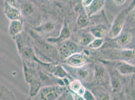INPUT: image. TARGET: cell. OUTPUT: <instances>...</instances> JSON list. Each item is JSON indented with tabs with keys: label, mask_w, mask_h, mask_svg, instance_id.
<instances>
[{
	"label": "cell",
	"mask_w": 135,
	"mask_h": 100,
	"mask_svg": "<svg viewBox=\"0 0 135 100\" xmlns=\"http://www.w3.org/2000/svg\"><path fill=\"white\" fill-rule=\"evenodd\" d=\"M129 12V9H124L117 15L108 33V36L110 38L117 37L120 34L124 28L125 21L128 16Z\"/></svg>",
	"instance_id": "1"
},
{
	"label": "cell",
	"mask_w": 135,
	"mask_h": 100,
	"mask_svg": "<svg viewBox=\"0 0 135 100\" xmlns=\"http://www.w3.org/2000/svg\"><path fill=\"white\" fill-rule=\"evenodd\" d=\"M67 62L74 67H82L87 63V59L83 54H75L69 57Z\"/></svg>",
	"instance_id": "2"
},
{
	"label": "cell",
	"mask_w": 135,
	"mask_h": 100,
	"mask_svg": "<svg viewBox=\"0 0 135 100\" xmlns=\"http://www.w3.org/2000/svg\"><path fill=\"white\" fill-rule=\"evenodd\" d=\"M105 4V1L94 0L92 1L91 4L87 8H85L86 13L88 16H91L95 14L101 10Z\"/></svg>",
	"instance_id": "3"
},
{
	"label": "cell",
	"mask_w": 135,
	"mask_h": 100,
	"mask_svg": "<svg viewBox=\"0 0 135 100\" xmlns=\"http://www.w3.org/2000/svg\"><path fill=\"white\" fill-rule=\"evenodd\" d=\"M77 49V46L72 42H67L62 46L61 54L65 57H70L75 54Z\"/></svg>",
	"instance_id": "4"
},
{
	"label": "cell",
	"mask_w": 135,
	"mask_h": 100,
	"mask_svg": "<svg viewBox=\"0 0 135 100\" xmlns=\"http://www.w3.org/2000/svg\"><path fill=\"white\" fill-rule=\"evenodd\" d=\"M117 68L120 73L129 74L135 73V67L124 63H120L117 65Z\"/></svg>",
	"instance_id": "5"
},
{
	"label": "cell",
	"mask_w": 135,
	"mask_h": 100,
	"mask_svg": "<svg viewBox=\"0 0 135 100\" xmlns=\"http://www.w3.org/2000/svg\"><path fill=\"white\" fill-rule=\"evenodd\" d=\"M90 33L95 39H103L107 35V30L100 26H96L92 28Z\"/></svg>",
	"instance_id": "6"
},
{
	"label": "cell",
	"mask_w": 135,
	"mask_h": 100,
	"mask_svg": "<svg viewBox=\"0 0 135 100\" xmlns=\"http://www.w3.org/2000/svg\"><path fill=\"white\" fill-rule=\"evenodd\" d=\"M132 40V34L127 33L122 35L118 38L116 44L120 47H124L127 45L129 44Z\"/></svg>",
	"instance_id": "7"
},
{
	"label": "cell",
	"mask_w": 135,
	"mask_h": 100,
	"mask_svg": "<svg viewBox=\"0 0 135 100\" xmlns=\"http://www.w3.org/2000/svg\"><path fill=\"white\" fill-rule=\"evenodd\" d=\"M94 39V37L90 33H85L79 38V44L82 46H88V45Z\"/></svg>",
	"instance_id": "8"
},
{
	"label": "cell",
	"mask_w": 135,
	"mask_h": 100,
	"mask_svg": "<svg viewBox=\"0 0 135 100\" xmlns=\"http://www.w3.org/2000/svg\"><path fill=\"white\" fill-rule=\"evenodd\" d=\"M119 54L121 57L125 59L131 60L135 58V50L134 49L122 50L120 51Z\"/></svg>",
	"instance_id": "9"
},
{
	"label": "cell",
	"mask_w": 135,
	"mask_h": 100,
	"mask_svg": "<svg viewBox=\"0 0 135 100\" xmlns=\"http://www.w3.org/2000/svg\"><path fill=\"white\" fill-rule=\"evenodd\" d=\"M96 100H110V96L109 93L105 91L98 90L96 92Z\"/></svg>",
	"instance_id": "10"
},
{
	"label": "cell",
	"mask_w": 135,
	"mask_h": 100,
	"mask_svg": "<svg viewBox=\"0 0 135 100\" xmlns=\"http://www.w3.org/2000/svg\"><path fill=\"white\" fill-rule=\"evenodd\" d=\"M103 43H104L103 39H95L88 45L87 47L90 49H96L100 48L103 45Z\"/></svg>",
	"instance_id": "11"
},
{
	"label": "cell",
	"mask_w": 135,
	"mask_h": 100,
	"mask_svg": "<svg viewBox=\"0 0 135 100\" xmlns=\"http://www.w3.org/2000/svg\"><path fill=\"white\" fill-rule=\"evenodd\" d=\"M82 87L81 83L79 80H74L70 84V88L76 93L78 92L79 90Z\"/></svg>",
	"instance_id": "12"
},
{
	"label": "cell",
	"mask_w": 135,
	"mask_h": 100,
	"mask_svg": "<svg viewBox=\"0 0 135 100\" xmlns=\"http://www.w3.org/2000/svg\"><path fill=\"white\" fill-rule=\"evenodd\" d=\"M88 23V15L85 14L80 15L78 20V23L79 25L81 26L84 27L87 25Z\"/></svg>",
	"instance_id": "13"
},
{
	"label": "cell",
	"mask_w": 135,
	"mask_h": 100,
	"mask_svg": "<svg viewBox=\"0 0 135 100\" xmlns=\"http://www.w3.org/2000/svg\"><path fill=\"white\" fill-rule=\"evenodd\" d=\"M85 100H97L95 97L92 94L90 91L86 90L84 94L82 96Z\"/></svg>",
	"instance_id": "14"
},
{
	"label": "cell",
	"mask_w": 135,
	"mask_h": 100,
	"mask_svg": "<svg viewBox=\"0 0 135 100\" xmlns=\"http://www.w3.org/2000/svg\"><path fill=\"white\" fill-rule=\"evenodd\" d=\"M95 77L97 79H102L104 76V71L101 68H97L95 70Z\"/></svg>",
	"instance_id": "15"
},
{
	"label": "cell",
	"mask_w": 135,
	"mask_h": 100,
	"mask_svg": "<svg viewBox=\"0 0 135 100\" xmlns=\"http://www.w3.org/2000/svg\"><path fill=\"white\" fill-rule=\"evenodd\" d=\"M93 0H85L82 1V5L85 8H87L91 4Z\"/></svg>",
	"instance_id": "16"
},
{
	"label": "cell",
	"mask_w": 135,
	"mask_h": 100,
	"mask_svg": "<svg viewBox=\"0 0 135 100\" xmlns=\"http://www.w3.org/2000/svg\"><path fill=\"white\" fill-rule=\"evenodd\" d=\"M114 3H115V5H117V6H121L122 5H123L124 3L126 2V1H121V0H117V1H113Z\"/></svg>",
	"instance_id": "17"
},
{
	"label": "cell",
	"mask_w": 135,
	"mask_h": 100,
	"mask_svg": "<svg viewBox=\"0 0 135 100\" xmlns=\"http://www.w3.org/2000/svg\"><path fill=\"white\" fill-rule=\"evenodd\" d=\"M130 18L131 19L132 21H135V8L132 12L130 16Z\"/></svg>",
	"instance_id": "18"
},
{
	"label": "cell",
	"mask_w": 135,
	"mask_h": 100,
	"mask_svg": "<svg viewBox=\"0 0 135 100\" xmlns=\"http://www.w3.org/2000/svg\"><path fill=\"white\" fill-rule=\"evenodd\" d=\"M75 100H85L84 98L82 96H79L77 94H76L75 95Z\"/></svg>",
	"instance_id": "19"
}]
</instances>
